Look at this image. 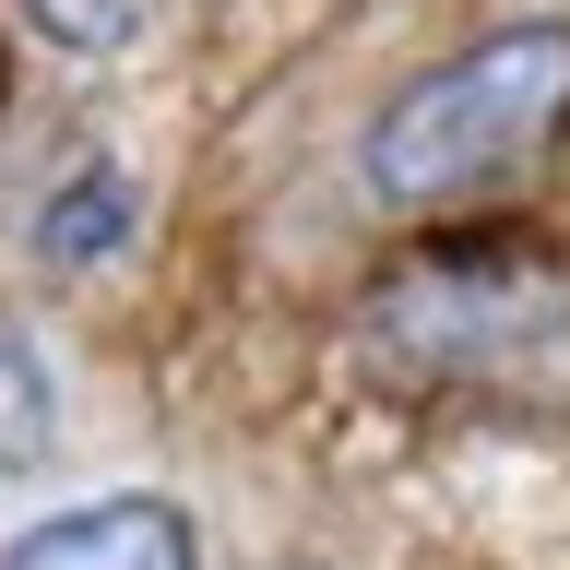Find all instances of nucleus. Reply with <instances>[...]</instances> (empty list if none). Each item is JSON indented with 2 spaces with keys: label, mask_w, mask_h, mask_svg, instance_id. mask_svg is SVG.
Instances as JSON below:
<instances>
[{
  "label": "nucleus",
  "mask_w": 570,
  "mask_h": 570,
  "mask_svg": "<svg viewBox=\"0 0 570 570\" xmlns=\"http://www.w3.org/2000/svg\"><path fill=\"white\" fill-rule=\"evenodd\" d=\"M559 131H570V24H499L475 48H452L440 71H416L368 119V190L428 214L534 167Z\"/></svg>",
  "instance_id": "obj_1"
},
{
  "label": "nucleus",
  "mask_w": 570,
  "mask_h": 570,
  "mask_svg": "<svg viewBox=\"0 0 570 570\" xmlns=\"http://www.w3.org/2000/svg\"><path fill=\"white\" fill-rule=\"evenodd\" d=\"M392 345L416 356L428 381H570V274L547 262H428L392 297Z\"/></svg>",
  "instance_id": "obj_2"
},
{
  "label": "nucleus",
  "mask_w": 570,
  "mask_h": 570,
  "mask_svg": "<svg viewBox=\"0 0 570 570\" xmlns=\"http://www.w3.org/2000/svg\"><path fill=\"white\" fill-rule=\"evenodd\" d=\"M0 570H203L190 523L167 499H96V511H60V523L12 534Z\"/></svg>",
  "instance_id": "obj_3"
},
{
  "label": "nucleus",
  "mask_w": 570,
  "mask_h": 570,
  "mask_svg": "<svg viewBox=\"0 0 570 570\" xmlns=\"http://www.w3.org/2000/svg\"><path fill=\"white\" fill-rule=\"evenodd\" d=\"M119 226H131V203H119V178H71L60 214H48V262H83V249H119Z\"/></svg>",
  "instance_id": "obj_4"
},
{
  "label": "nucleus",
  "mask_w": 570,
  "mask_h": 570,
  "mask_svg": "<svg viewBox=\"0 0 570 570\" xmlns=\"http://www.w3.org/2000/svg\"><path fill=\"white\" fill-rule=\"evenodd\" d=\"M48 48H119V36L142 24V0H12Z\"/></svg>",
  "instance_id": "obj_5"
},
{
  "label": "nucleus",
  "mask_w": 570,
  "mask_h": 570,
  "mask_svg": "<svg viewBox=\"0 0 570 570\" xmlns=\"http://www.w3.org/2000/svg\"><path fill=\"white\" fill-rule=\"evenodd\" d=\"M36 428H48V404H36V356L0 333V452H24Z\"/></svg>",
  "instance_id": "obj_6"
}]
</instances>
